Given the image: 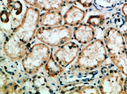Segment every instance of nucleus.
<instances>
[{
    "instance_id": "obj_25",
    "label": "nucleus",
    "mask_w": 127,
    "mask_h": 94,
    "mask_svg": "<svg viewBox=\"0 0 127 94\" xmlns=\"http://www.w3.org/2000/svg\"><path fill=\"white\" fill-rule=\"evenodd\" d=\"M67 4H73L78 1V0H64Z\"/></svg>"
},
{
    "instance_id": "obj_18",
    "label": "nucleus",
    "mask_w": 127,
    "mask_h": 94,
    "mask_svg": "<svg viewBox=\"0 0 127 94\" xmlns=\"http://www.w3.org/2000/svg\"><path fill=\"white\" fill-rule=\"evenodd\" d=\"M1 94H19L22 93V89L20 85L14 81H10L3 87L0 88Z\"/></svg>"
},
{
    "instance_id": "obj_11",
    "label": "nucleus",
    "mask_w": 127,
    "mask_h": 94,
    "mask_svg": "<svg viewBox=\"0 0 127 94\" xmlns=\"http://www.w3.org/2000/svg\"><path fill=\"white\" fill-rule=\"evenodd\" d=\"M60 92L63 94H101L98 86L79 82L64 85Z\"/></svg>"
},
{
    "instance_id": "obj_14",
    "label": "nucleus",
    "mask_w": 127,
    "mask_h": 94,
    "mask_svg": "<svg viewBox=\"0 0 127 94\" xmlns=\"http://www.w3.org/2000/svg\"><path fill=\"white\" fill-rule=\"evenodd\" d=\"M44 70L50 78H57L64 73V68L60 65L54 58L52 50L51 51L49 60L45 64Z\"/></svg>"
},
{
    "instance_id": "obj_9",
    "label": "nucleus",
    "mask_w": 127,
    "mask_h": 94,
    "mask_svg": "<svg viewBox=\"0 0 127 94\" xmlns=\"http://www.w3.org/2000/svg\"><path fill=\"white\" fill-rule=\"evenodd\" d=\"M95 30L87 23H82L74 27L73 38L74 41L82 45H87L95 40Z\"/></svg>"
},
{
    "instance_id": "obj_15",
    "label": "nucleus",
    "mask_w": 127,
    "mask_h": 94,
    "mask_svg": "<svg viewBox=\"0 0 127 94\" xmlns=\"http://www.w3.org/2000/svg\"><path fill=\"white\" fill-rule=\"evenodd\" d=\"M109 57L116 68L127 77V52L118 55H111Z\"/></svg>"
},
{
    "instance_id": "obj_7",
    "label": "nucleus",
    "mask_w": 127,
    "mask_h": 94,
    "mask_svg": "<svg viewBox=\"0 0 127 94\" xmlns=\"http://www.w3.org/2000/svg\"><path fill=\"white\" fill-rule=\"evenodd\" d=\"M30 44H25L12 33L6 35L1 46L4 53L13 60H22L31 47Z\"/></svg>"
},
{
    "instance_id": "obj_6",
    "label": "nucleus",
    "mask_w": 127,
    "mask_h": 94,
    "mask_svg": "<svg viewBox=\"0 0 127 94\" xmlns=\"http://www.w3.org/2000/svg\"><path fill=\"white\" fill-rule=\"evenodd\" d=\"M103 42L107 49L108 56L127 52L124 34L116 27H110L105 30L103 35Z\"/></svg>"
},
{
    "instance_id": "obj_12",
    "label": "nucleus",
    "mask_w": 127,
    "mask_h": 94,
    "mask_svg": "<svg viewBox=\"0 0 127 94\" xmlns=\"http://www.w3.org/2000/svg\"><path fill=\"white\" fill-rule=\"evenodd\" d=\"M85 12L78 6L72 5L63 15V22L66 25L75 27L84 22Z\"/></svg>"
},
{
    "instance_id": "obj_4",
    "label": "nucleus",
    "mask_w": 127,
    "mask_h": 94,
    "mask_svg": "<svg viewBox=\"0 0 127 94\" xmlns=\"http://www.w3.org/2000/svg\"><path fill=\"white\" fill-rule=\"evenodd\" d=\"M40 10L27 6L20 24L11 33L25 44H30L39 27Z\"/></svg>"
},
{
    "instance_id": "obj_16",
    "label": "nucleus",
    "mask_w": 127,
    "mask_h": 94,
    "mask_svg": "<svg viewBox=\"0 0 127 94\" xmlns=\"http://www.w3.org/2000/svg\"><path fill=\"white\" fill-rule=\"evenodd\" d=\"M32 84L36 92H44V89H46V88H48L47 81L44 76L41 75L35 74L33 76Z\"/></svg>"
},
{
    "instance_id": "obj_2",
    "label": "nucleus",
    "mask_w": 127,
    "mask_h": 94,
    "mask_svg": "<svg viewBox=\"0 0 127 94\" xmlns=\"http://www.w3.org/2000/svg\"><path fill=\"white\" fill-rule=\"evenodd\" d=\"M51 51L49 46L41 42L32 46L22 60V65L26 74L30 76L37 74L47 62Z\"/></svg>"
},
{
    "instance_id": "obj_1",
    "label": "nucleus",
    "mask_w": 127,
    "mask_h": 94,
    "mask_svg": "<svg viewBox=\"0 0 127 94\" xmlns=\"http://www.w3.org/2000/svg\"><path fill=\"white\" fill-rule=\"evenodd\" d=\"M108 53L103 41L94 40L81 49L76 62L71 68L74 72H89L99 68L106 62Z\"/></svg>"
},
{
    "instance_id": "obj_21",
    "label": "nucleus",
    "mask_w": 127,
    "mask_h": 94,
    "mask_svg": "<svg viewBox=\"0 0 127 94\" xmlns=\"http://www.w3.org/2000/svg\"><path fill=\"white\" fill-rule=\"evenodd\" d=\"M121 12L124 22L127 23V0H125L123 2L121 7Z\"/></svg>"
},
{
    "instance_id": "obj_24",
    "label": "nucleus",
    "mask_w": 127,
    "mask_h": 94,
    "mask_svg": "<svg viewBox=\"0 0 127 94\" xmlns=\"http://www.w3.org/2000/svg\"><path fill=\"white\" fill-rule=\"evenodd\" d=\"M124 93L127 94V77L125 78L124 83Z\"/></svg>"
},
{
    "instance_id": "obj_5",
    "label": "nucleus",
    "mask_w": 127,
    "mask_h": 94,
    "mask_svg": "<svg viewBox=\"0 0 127 94\" xmlns=\"http://www.w3.org/2000/svg\"><path fill=\"white\" fill-rule=\"evenodd\" d=\"M124 74L117 69L102 70L98 81L101 94H124Z\"/></svg>"
},
{
    "instance_id": "obj_13",
    "label": "nucleus",
    "mask_w": 127,
    "mask_h": 94,
    "mask_svg": "<svg viewBox=\"0 0 127 94\" xmlns=\"http://www.w3.org/2000/svg\"><path fill=\"white\" fill-rule=\"evenodd\" d=\"M63 16L60 10H51L44 12L40 14V27H55L62 25Z\"/></svg>"
},
{
    "instance_id": "obj_20",
    "label": "nucleus",
    "mask_w": 127,
    "mask_h": 94,
    "mask_svg": "<svg viewBox=\"0 0 127 94\" xmlns=\"http://www.w3.org/2000/svg\"><path fill=\"white\" fill-rule=\"evenodd\" d=\"M10 79L7 76V74L5 73L4 71L1 69V85H0V88L3 87L5 85L7 84L10 81Z\"/></svg>"
},
{
    "instance_id": "obj_10",
    "label": "nucleus",
    "mask_w": 127,
    "mask_h": 94,
    "mask_svg": "<svg viewBox=\"0 0 127 94\" xmlns=\"http://www.w3.org/2000/svg\"><path fill=\"white\" fill-rule=\"evenodd\" d=\"M27 5L42 11L60 10L65 6L64 0H24Z\"/></svg>"
},
{
    "instance_id": "obj_17",
    "label": "nucleus",
    "mask_w": 127,
    "mask_h": 94,
    "mask_svg": "<svg viewBox=\"0 0 127 94\" xmlns=\"http://www.w3.org/2000/svg\"><path fill=\"white\" fill-rule=\"evenodd\" d=\"M106 20V18L104 14H93L89 15L86 23L93 28H99L104 25Z\"/></svg>"
},
{
    "instance_id": "obj_8",
    "label": "nucleus",
    "mask_w": 127,
    "mask_h": 94,
    "mask_svg": "<svg viewBox=\"0 0 127 94\" xmlns=\"http://www.w3.org/2000/svg\"><path fill=\"white\" fill-rule=\"evenodd\" d=\"M81 50L78 43L71 40L58 47L54 53V58L60 65L65 68L77 58Z\"/></svg>"
},
{
    "instance_id": "obj_23",
    "label": "nucleus",
    "mask_w": 127,
    "mask_h": 94,
    "mask_svg": "<svg viewBox=\"0 0 127 94\" xmlns=\"http://www.w3.org/2000/svg\"><path fill=\"white\" fill-rule=\"evenodd\" d=\"M15 1V0H1V4L4 5L7 9H9L13 4Z\"/></svg>"
},
{
    "instance_id": "obj_19",
    "label": "nucleus",
    "mask_w": 127,
    "mask_h": 94,
    "mask_svg": "<svg viewBox=\"0 0 127 94\" xmlns=\"http://www.w3.org/2000/svg\"><path fill=\"white\" fill-rule=\"evenodd\" d=\"M1 26L8 25L7 24L10 23L11 30V23H12V16L11 12L9 9L7 8L4 5L1 4Z\"/></svg>"
},
{
    "instance_id": "obj_26",
    "label": "nucleus",
    "mask_w": 127,
    "mask_h": 94,
    "mask_svg": "<svg viewBox=\"0 0 127 94\" xmlns=\"http://www.w3.org/2000/svg\"><path fill=\"white\" fill-rule=\"evenodd\" d=\"M123 34H124V38H125V42H126V44L127 47V29L125 30L124 31Z\"/></svg>"
},
{
    "instance_id": "obj_22",
    "label": "nucleus",
    "mask_w": 127,
    "mask_h": 94,
    "mask_svg": "<svg viewBox=\"0 0 127 94\" xmlns=\"http://www.w3.org/2000/svg\"><path fill=\"white\" fill-rule=\"evenodd\" d=\"M93 1L94 0H78L77 2L85 8H89L93 6Z\"/></svg>"
},
{
    "instance_id": "obj_3",
    "label": "nucleus",
    "mask_w": 127,
    "mask_h": 94,
    "mask_svg": "<svg viewBox=\"0 0 127 94\" xmlns=\"http://www.w3.org/2000/svg\"><path fill=\"white\" fill-rule=\"evenodd\" d=\"M35 37L49 47H60L72 40L73 28L64 24L55 27H39Z\"/></svg>"
}]
</instances>
